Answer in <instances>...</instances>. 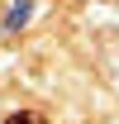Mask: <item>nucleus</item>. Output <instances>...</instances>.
<instances>
[{
    "mask_svg": "<svg viewBox=\"0 0 119 124\" xmlns=\"http://www.w3.org/2000/svg\"><path fill=\"white\" fill-rule=\"evenodd\" d=\"M29 15H33V0H10V10H5V29H24Z\"/></svg>",
    "mask_w": 119,
    "mask_h": 124,
    "instance_id": "nucleus-1",
    "label": "nucleus"
},
{
    "mask_svg": "<svg viewBox=\"0 0 119 124\" xmlns=\"http://www.w3.org/2000/svg\"><path fill=\"white\" fill-rule=\"evenodd\" d=\"M5 124H48V119H43V115H33V110H19V115H10Z\"/></svg>",
    "mask_w": 119,
    "mask_h": 124,
    "instance_id": "nucleus-2",
    "label": "nucleus"
}]
</instances>
